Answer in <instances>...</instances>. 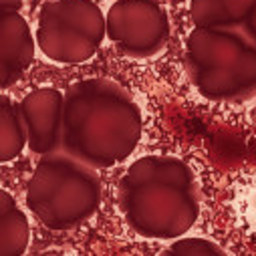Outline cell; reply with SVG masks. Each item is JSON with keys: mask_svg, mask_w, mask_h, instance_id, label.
Returning <instances> with one entry per match:
<instances>
[{"mask_svg": "<svg viewBox=\"0 0 256 256\" xmlns=\"http://www.w3.org/2000/svg\"><path fill=\"white\" fill-rule=\"evenodd\" d=\"M18 103L28 130V150L38 156L62 150L65 93L54 87H38Z\"/></svg>", "mask_w": 256, "mask_h": 256, "instance_id": "52a82bcc", "label": "cell"}, {"mask_svg": "<svg viewBox=\"0 0 256 256\" xmlns=\"http://www.w3.org/2000/svg\"><path fill=\"white\" fill-rule=\"evenodd\" d=\"M242 30L254 40V44H256V4H254V8L250 10V14L246 16V20L242 22Z\"/></svg>", "mask_w": 256, "mask_h": 256, "instance_id": "4fadbf2b", "label": "cell"}, {"mask_svg": "<svg viewBox=\"0 0 256 256\" xmlns=\"http://www.w3.org/2000/svg\"><path fill=\"white\" fill-rule=\"evenodd\" d=\"M36 36L28 20L14 10H2L0 18V85L10 89L30 69L36 50Z\"/></svg>", "mask_w": 256, "mask_h": 256, "instance_id": "ba28073f", "label": "cell"}, {"mask_svg": "<svg viewBox=\"0 0 256 256\" xmlns=\"http://www.w3.org/2000/svg\"><path fill=\"white\" fill-rule=\"evenodd\" d=\"M38 50L60 65H79L97 54L107 36V14L95 0H48L36 18Z\"/></svg>", "mask_w": 256, "mask_h": 256, "instance_id": "5b68a950", "label": "cell"}, {"mask_svg": "<svg viewBox=\"0 0 256 256\" xmlns=\"http://www.w3.org/2000/svg\"><path fill=\"white\" fill-rule=\"evenodd\" d=\"M170 18L158 0H115L107 12V36L132 58L160 54L170 40Z\"/></svg>", "mask_w": 256, "mask_h": 256, "instance_id": "8992f818", "label": "cell"}, {"mask_svg": "<svg viewBox=\"0 0 256 256\" xmlns=\"http://www.w3.org/2000/svg\"><path fill=\"white\" fill-rule=\"evenodd\" d=\"M103 186L97 168L65 150L40 156L26 184V206L48 230L81 226L101 206Z\"/></svg>", "mask_w": 256, "mask_h": 256, "instance_id": "3957f363", "label": "cell"}, {"mask_svg": "<svg viewBox=\"0 0 256 256\" xmlns=\"http://www.w3.org/2000/svg\"><path fill=\"white\" fill-rule=\"evenodd\" d=\"M117 206L136 234L176 240L200 216V188L192 168L174 156H144L119 180Z\"/></svg>", "mask_w": 256, "mask_h": 256, "instance_id": "7a4b0ae2", "label": "cell"}, {"mask_svg": "<svg viewBox=\"0 0 256 256\" xmlns=\"http://www.w3.org/2000/svg\"><path fill=\"white\" fill-rule=\"evenodd\" d=\"M184 62L204 99L236 103L256 95V44L242 26H196L186 38Z\"/></svg>", "mask_w": 256, "mask_h": 256, "instance_id": "277c9868", "label": "cell"}, {"mask_svg": "<svg viewBox=\"0 0 256 256\" xmlns=\"http://www.w3.org/2000/svg\"><path fill=\"white\" fill-rule=\"evenodd\" d=\"M22 2H24V0H0V6H2V10H14V12H20Z\"/></svg>", "mask_w": 256, "mask_h": 256, "instance_id": "5bb4252c", "label": "cell"}, {"mask_svg": "<svg viewBox=\"0 0 256 256\" xmlns=\"http://www.w3.org/2000/svg\"><path fill=\"white\" fill-rule=\"evenodd\" d=\"M28 148V130L20 111V103L0 97V162L8 164Z\"/></svg>", "mask_w": 256, "mask_h": 256, "instance_id": "8fae6325", "label": "cell"}, {"mask_svg": "<svg viewBox=\"0 0 256 256\" xmlns=\"http://www.w3.org/2000/svg\"><path fill=\"white\" fill-rule=\"evenodd\" d=\"M256 0H192L190 16L200 28H232L242 26Z\"/></svg>", "mask_w": 256, "mask_h": 256, "instance_id": "9c48e42d", "label": "cell"}, {"mask_svg": "<svg viewBox=\"0 0 256 256\" xmlns=\"http://www.w3.org/2000/svg\"><path fill=\"white\" fill-rule=\"evenodd\" d=\"M30 242L28 218L6 190L0 192V254L22 256Z\"/></svg>", "mask_w": 256, "mask_h": 256, "instance_id": "30bf717a", "label": "cell"}, {"mask_svg": "<svg viewBox=\"0 0 256 256\" xmlns=\"http://www.w3.org/2000/svg\"><path fill=\"white\" fill-rule=\"evenodd\" d=\"M144 136V115L130 91L107 77L73 83L65 91L62 150L103 170L130 158Z\"/></svg>", "mask_w": 256, "mask_h": 256, "instance_id": "6da1fadb", "label": "cell"}, {"mask_svg": "<svg viewBox=\"0 0 256 256\" xmlns=\"http://www.w3.org/2000/svg\"><path fill=\"white\" fill-rule=\"evenodd\" d=\"M164 254L166 256H170V254H176V256H224L226 250L208 238L180 236V238L172 240V244L164 250Z\"/></svg>", "mask_w": 256, "mask_h": 256, "instance_id": "7c38bea8", "label": "cell"}]
</instances>
